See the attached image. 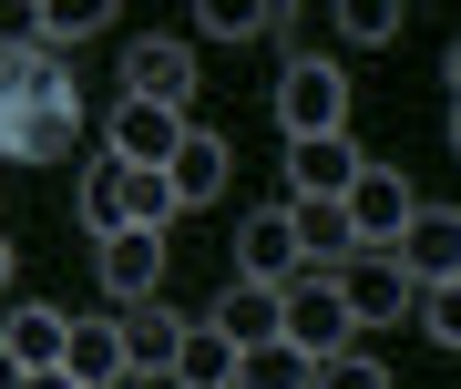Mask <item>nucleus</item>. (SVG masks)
<instances>
[{"mask_svg": "<svg viewBox=\"0 0 461 389\" xmlns=\"http://www.w3.org/2000/svg\"><path fill=\"white\" fill-rule=\"evenodd\" d=\"M277 133H287V144H308V133H348V62L287 51V62H277Z\"/></svg>", "mask_w": 461, "mask_h": 389, "instance_id": "f257e3e1", "label": "nucleus"}, {"mask_svg": "<svg viewBox=\"0 0 461 389\" xmlns=\"http://www.w3.org/2000/svg\"><path fill=\"white\" fill-rule=\"evenodd\" d=\"M195 82H205V62H195L185 32H144L123 51V103H165V113L195 123Z\"/></svg>", "mask_w": 461, "mask_h": 389, "instance_id": "f03ea898", "label": "nucleus"}, {"mask_svg": "<svg viewBox=\"0 0 461 389\" xmlns=\"http://www.w3.org/2000/svg\"><path fill=\"white\" fill-rule=\"evenodd\" d=\"M277 339L287 348H308V358H339L359 328H348V308H339V276L329 267H297L287 287H277Z\"/></svg>", "mask_w": 461, "mask_h": 389, "instance_id": "7ed1b4c3", "label": "nucleus"}, {"mask_svg": "<svg viewBox=\"0 0 461 389\" xmlns=\"http://www.w3.org/2000/svg\"><path fill=\"white\" fill-rule=\"evenodd\" d=\"M339 215H348V246H379V257H390V236L420 215V194H411V175H390V164H359L348 194H339Z\"/></svg>", "mask_w": 461, "mask_h": 389, "instance_id": "20e7f679", "label": "nucleus"}, {"mask_svg": "<svg viewBox=\"0 0 461 389\" xmlns=\"http://www.w3.org/2000/svg\"><path fill=\"white\" fill-rule=\"evenodd\" d=\"M329 276H339V308H348V328H390V318H411V276H400L390 257H379V246L339 257Z\"/></svg>", "mask_w": 461, "mask_h": 389, "instance_id": "39448f33", "label": "nucleus"}, {"mask_svg": "<svg viewBox=\"0 0 461 389\" xmlns=\"http://www.w3.org/2000/svg\"><path fill=\"white\" fill-rule=\"evenodd\" d=\"M93 276H103V297L144 308V297L165 287V236H144V226H113V236H93Z\"/></svg>", "mask_w": 461, "mask_h": 389, "instance_id": "423d86ee", "label": "nucleus"}, {"mask_svg": "<svg viewBox=\"0 0 461 389\" xmlns=\"http://www.w3.org/2000/svg\"><path fill=\"white\" fill-rule=\"evenodd\" d=\"M185 144V113H165V103H113V133H103V154L133 164V175H165V154Z\"/></svg>", "mask_w": 461, "mask_h": 389, "instance_id": "0eeeda50", "label": "nucleus"}, {"mask_svg": "<svg viewBox=\"0 0 461 389\" xmlns=\"http://www.w3.org/2000/svg\"><path fill=\"white\" fill-rule=\"evenodd\" d=\"M226 175H236L226 133H215V123H185V144L165 154V185H175V205H185V215H195V205H215V194H226Z\"/></svg>", "mask_w": 461, "mask_h": 389, "instance_id": "6e6552de", "label": "nucleus"}, {"mask_svg": "<svg viewBox=\"0 0 461 389\" xmlns=\"http://www.w3.org/2000/svg\"><path fill=\"white\" fill-rule=\"evenodd\" d=\"M451 257H461V215H451V205H430V215H411V226L390 236V267L411 276V287H441Z\"/></svg>", "mask_w": 461, "mask_h": 389, "instance_id": "1a4fd4ad", "label": "nucleus"}, {"mask_svg": "<svg viewBox=\"0 0 461 389\" xmlns=\"http://www.w3.org/2000/svg\"><path fill=\"white\" fill-rule=\"evenodd\" d=\"M236 276H247V287H287V276H297V236H287V205H257L247 226H236Z\"/></svg>", "mask_w": 461, "mask_h": 389, "instance_id": "9d476101", "label": "nucleus"}, {"mask_svg": "<svg viewBox=\"0 0 461 389\" xmlns=\"http://www.w3.org/2000/svg\"><path fill=\"white\" fill-rule=\"evenodd\" d=\"M359 164H369V154L348 144V133H308V144H287V194H329V205H339Z\"/></svg>", "mask_w": 461, "mask_h": 389, "instance_id": "9b49d317", "label": "nucleus"}, {"mask_svg": "<svg viewBox=\"0 0 461 389\" xmlns=\"http://www.w3.org/2000/svg\"><path fill=\"white\" fill-rule=\"evenodd\" d=\"M62 379L72 389H123V328L113 318H72V339H62Z\"/></svg>", "mask_w": 461, "mask_h": 389, "instance_id": "f8f14e48", "label": "nucleus"}, {"mask_svg": "<svg viewBox=\"0 0 461 389\" xmlns=\"http://www.w3.org/2000/svg\"><path fill=\"white\" fill-rule=\"evenodd\" d=\"M287 236H297V267H339V257H359V246H348V215L329 205V194H287Z\"/></svg>", "mask_w": 461, "mask_h": 389, "instance_id": "ddd939ff", "label": "nucleus"}, {"mask_svg": "<svg viewBox=\"0 0 461 389\" xmlns=\"http://www.w3.org/2000/svg\"><path fill=\"white\" fill-rule=\"evenodd\" d=\"M62 339H72V308H11L0 358H11V369H62Z\"/></svg>", "mask_w": 461, "mask_h": 389, "instance_id": "4468645a", "label": "nucleus"}, {"mask_svg": "<svg viewBox=\"0 0 461 389\" xmlns=\"http://www.w3.org/2000/svg\"><path fill=\"white\" fill-rule=\"evenodd\" d=\"M113 328H123V369L133 379H175V339H185V328L165 308H113Z\"/></svg>", "mask_w": 461, "mask_h": 389, "instance_id": "2eb2a0df", "label": "nucleus"}, {"mask_svg": "<svg viewBox=\"0 0 461 389\" xmlns=\"http://www.w3.org/2000/svg\"><path fill=\"white\" fill-rule=\"evenodd\" d=\"M205 328H215L226 348H267V339H277V287H247V276H236V287L215 297Z\"/></svg>", "mask_w": 461, "mask_h": 389, "instance_id": "dca6fc26", "label": "nucleus"}, {"mask_svg": "<svg viewBox=\"0 0 461 389\" xmlns=\"http://www.w3.org/2000/svg\"><path fill=\"white\" fill-rule=\"evenodd\" d=\"M72 144H83V103H41V113H21V133H11L0 164H62Z\"/></svg>", "mask_w": 461, "mask_h": 389, "instance_id": "f3484780", "label": "nucleus"}, {"mask_svg": "<svg viewBox=\"0 0 461 389\" xmlns=\"http://www.w3.org/2000/svg\"><path fill=\"white\" fill-rule=\"evenodd\" d=\"M308 379H318V358H308V348L267 339V348H236V379H226V389H308Z\"/></svg>", "mask_w": 461, "mask_h": 389, "instance_id": "a211bd4d", "label": "nucleus"}, {"mask_svg": "<svg viewBox=\"0 0 461 389\" xmlns=\"http://www.w3.org/2000/svg\"><path fill=\"white\" fill-rule=\"evenodd\" d=\"M226 379H236V348H226V339H215V328L195 318V328L175 339V389H226Z\"/></svg>", "mask_w": 461, "mask_h": 389, "instance_id": "6ab92c4d", "label": "nucleus"}, {"mask_svg": "<svg viewBox=\"0 0 461 389\" xmlns=\"http://www.w3.org/2000/svg\"><path fill=\"white\" fill-rule=\"evenodd\" d=\"M11 93H21V113L72 103V62H62V51H21V62H11Z\"/></svg>", "mask_w": 461, "mask_h": 389, "instance_id": "aec40b11", "label": "nucleus"}, {"mask_svg": "<svg viewBox=\"0 0 461 389\" xmlns=\"http://www.w3.org/2000/svg\"><path fill=\"white\" fill-rule=\"evenodd\" d=\"M113 226H123V164L93 154L83 164V236H113Z\"/></svg>", "mask_w": 461, "mask_h": 389, "instance_id": "412c9836", "label": "nucleus"}, {"mask_svg": "<svg viewBox=\"0 0 461 389\" xmlns=\"http://www.w3.org/2000/svg\"><path fill=\"white\" fill-rule=\"evenodd\" d=\"M175 215H185V205H175V185H165V175H133V164H123V226H144V236H165Z\"/></svg>", "mask_w": 461, "mask_h": 389, "instance_id": "4be33fe9", "label": "nucleus"}, {"mask_svg": "<svg viewBox=\"0 0 461 389\" xmlns=\"http://www.w3.org/2000/svg\"><path fill=\"white\" fill-rule=\"evenodd\" d=\"M257 32H267L257 0H205V11H195V41H257Z\"/></svg>", "mask_w": 461, "mask_h": 389, "instance_id": "5701e85b", "label": "nucleus"}, {"mask_svg": "<svg viewBox=\"0 0 461 389\" xmlns=\"http://www.w3.org/2000/svg\"><path fill=\"white\" fill-rule=\"evenodd\" d=\"M411 318L430 328V348H451L461 339V287H451V276H441V287H411Z\"/></svg>", "mask_w": 461, "mask_h": 389, "instance_id": "b1692460", "label": "nucleus"}, {"mask_svg": "<svg viewBox=\"0 0 461 389\" xmlns=\"http://www.w3.org/2000/svg\"><path fill=\"white\" fill-rule=\"evenodd\" d=\"M308 389H400V379L379 369L369 348H339V358H318V379H308Z\"/></svg>", "mask_w": 461, "mask_h": 389, "instance_id": "393cba45", "label": "nucleus"}, {"mask_svg": "<svg viewBox=\"0 0 461 389\" xmlns=\"http://www.w3.org/2000/svg\"><path fill=\"white\" fill-rule=\"evenodd\" d=\"M83 32H103V0H51L41 11V51H72Z\"/></svg>", "mask_w": 461, "mask_h": 389, "instance_id": "a878e982", "label": "nucleus"}, {"mask_svg": "<svg viewBox=\"0 0 461 389\" xmlns=\"http://www.w3.org/2000/svg\"><path fill=\"white\" fill-rule=\"evenodd\" d=\"M339 32L359 41V51H379V41H400V0H348V11H339Z\"/></svg>", "mask_w": 461, "mask_h": 389, "instance_id": "bb28decb", "label": "nucleus"}, {"mask_svg": "<svg viewBox=\"0 0 461 389\" xmlns=\"http://www.w3.org/2000/svg\"><path fill=\"white\" fill-rule=\"evenodd\" d=\"M41 51V0H0V62Z\"/></svg>", "mask_w": 461, "mask_h": 389, "instance_id": "cd10ccee", "label": "nucleus"}, {"mask_svg": "<svg viewBox=\"0 0 461 389\" xmlns=\"http://www.w3.org/2000/svg\"><path fill=\"white\" fill-rule=\"evenodd\" d=\"M21 389H72V379L62 369H21Z\"/></svg>", "mask_w": 461, "mask_h": 389, "instance_id": "c85d7f7f", "label": "nucleus"}, {"mask_svg": "<svg viewBox=\"0 0 461 389\" xmlns=\"http://www.w3.org/2000/svg\"><path fill=\"white\" fill-rule=\"evenodd\" d=\"M0 297H11V236H0Z\"/></svg>", "mask_w": 461, "mask_h": 389, "instance_id": "c756f323", "label": "nucleus"}, {"mask_svg": "<svg viewBox=\"0 0 461 389\" xmlns=\"http://www.w3.org/2000/svg\"><path fill=\"white\" fill-rule=\"evenodd\" d=\"M0 389H21V369H11V358H0Z\"/></svg>", "mask_w": 461, "mask_h": 389, "instance_id": "7c9ffc66", "label": "nucleus"}]
</instances>
